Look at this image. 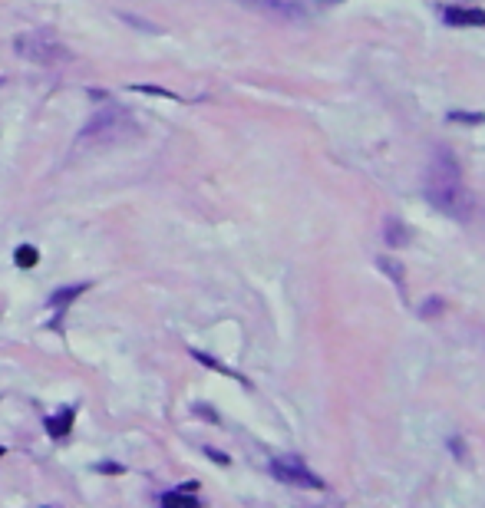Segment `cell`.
Wrapping results in <instances>:
<instances>
[{
	"mask_svg": "<svg viewBox=\"0 0 485 508\" xmlns=\"http://www.w3.org/2000/svg\"><path fill=\"white\" fill-rule=\"evenodd\" d=\"M426 198L433 202L436 212L456 218V221H469L475 212V202L465 182H462L459 159L449 149H436L426 168Z\"/></svg>",
	"mask_w": 485,
	"mask_h": 508,
	"instance_id": "6da1fadb",
	"label": "cell"
},
{
	"mask_svg": "<svg viewBox=\"0 0 485 508\" xmlns=\"http://www.w3.org/2000/svg\"><path fill=\"white\" fill-rule=\"evenodd\" d=\"M132 136H139V126L136 119H132V113L129 109H123V106H102L100 113L89 116V122L83 126V132H79V145H112V142H125L132 139Z\"/></svg>",
	"mask_w": 485,
	"mask_h": 508,
	"instance_id": "7a4b0ae2",
	"label": "cell"
},
{
	"mask_svg": "<svg viewBox=\"0 0 485 508\" xmlns=\"http://www.w3.org/2000/svg\"><path fill=\"white\" fill-rule=\"evenodd\" d=\"M17 53L30 60L37 66H63V63H73V53L66 43H60V37H53L47 30H33V33H20L17 37Z\"/></svg>",
	"mask_w": 485,
	"mask_h": 508,
	"instance_id": "3957f363",
	"label": "cell"
},
{
	"mask_svg": "<svg viewBox=\"0 0 485 508\" xmlns=\"http://www.w3.org/2000/svg\"><path fill=\"white\" fill-rule=\"evenodd\" d=\"M271 475L281 479L284 485H298V489H323V479L314 475L300 459L294 456H284V459H274L271 462Z\"/></svg>",
	"mask_w": 485,
	"mask_h": 508,
	"instance_id": "277c9868",
	"label": "cell"
},
{
	"mask_svg": "<svg viewBox=\"0 0 485 508\" xmlns=\"http://www.w3.org/2000/svg\"><path fill=\"white\" fill-rule=\"evenodd\" d=\"M241 7L258 13H268V17H277V20H304L307 10L300 0H238Z\"/></svg>",
	"mask_w": 485,
	"mask_h": 508,
	"instance_id": "5b68a950",
	"label": "cell"
},
{
	"mask_svg": "<svg viewBox=\"0 0 485 508\" xmlns=\"http://www.w3.org/2000/svg\"><path fill=\"white\" fill-rule=\"evenodd\" d=\"M449 26H485V10H465V7H439Z\"/></svg>",
	"mask_w": 485,
	"mask_h": 508,
	"instance_id": "8992f818",
	"label": "cell"
},
{
	"mask_svg": "<svg viewBox=\"0 0 485 508\" xmlns=\"http://www.w3.org/2000/svg\"><path fill=\"white\" fill-rule=\"evenodd\" d=\"M383 238H386V244H390V248H403V244L410 241V231L403 228V221H399V218H386Z\"/></svg>",
	"mask_w": 485,
	"mask_h": 508,
	"instance_id": "52a82bcc",
	"label": "cell"
},
{
	"mask_svg": "<svg viewBox=\"0 0 485 508\" xmlns=\"http://www.w3.org/2000/svg\"><path fill=\"white\" fill-rule=\"evenodd\" d=\"M159 505L162 508H201L199 498L192 495V492H185V489H178V492H165Z\"/></svg>",
	"mask_w": 485,
	"mask_h": 508,
	"instance_id": "ba28073f",
	"label": "cell"
},
{
	"mask_svg": "<svg viewBox=\"0 0 485 508\" xmlns=\"http://www.w3.org/2000/svg\"><path fill=\"white\" fill-rule=\"evenodd\" d=\"M73 420H76L73 409H63L60 416H50V420H47V432H50L53 439H60V436H66V432L73 429Z\"/></svg>",
	"mask_w": 485,
	"mask_h": 508,
	"instance_id": "9c48e42d",
	"label": "cell"
},
{
	"mask_svg": "<svg viewBox=\"0 0 485 508\" xmlns=\"http://www.w3.org/2000/svg\"><path fill=\"white\" fill-rule=\"evenodd\" d=\"M89 284H73V287H63V291H56L50 297V307H56V310H66V304L73 301V297H79V294L86 291Z\"/></svg>",
	"mask_w": 485,
	"mask_h": 508,
	"instance_id": "30bf717a",
	"label": "cell"
},
{
	"mask_svg": "<svg viewBox=\"0 0 485 508\" xmlns=\"http://www.w3.org/2000/svg\"><path fill=\"white\" fill-rule=\"evenodd\" d=\"M13 261H17V267H33L40 261L37 248H30V244H24V248H17V254H13Z\"/></svg>",
	"mask_w": 485,
	"mask_h": 508,
	"instance_id": "8fae6325",
	"label": "cell"
},
{
	"mask_svg": "<svg viewBox=\"0 0 485 508\" xmlns=\"http://www.w3.org/2000/svg\"><path fill=\"white\" fill-rule=\"evenodd\" d=\"M449 122H465V126H479V122H485V113H449Z\"/></svg>",
	"mask_w": 485,
	"mask_h": 508,
	"instance_id": "7c38bea8",
	"label": "cell"
},
{
	"mask_svg": "<svg viewBox=\"0 0 485 508\" xmlns=\"http://www.w3.org/2000/svg\"><path fill=\"white\" fill-rule=\"evenodd\" d=\"M380 267H383V271H390L397 284H403V267H399L397 261H393V257H383V261H380Z\"/></svg>",
	"mask_w": 485,
	"mask_h": 508,
	"instance_id": "4fadbf2b",
	"label": "cell"
},
{
	"mask_svg": "<svg viewBox=\"0 0 485 508\" xmlns=\"http://www.w3.org/2000/svg\"><path fill=\"white\" fill-rule=\"evenodd\" d=\"M139 89V93H152V96H169V100H182V96H175V93H169V89H159V86H132Z\"/></svg>",
	"mask_w": 485,
	"mask_h": 508,
	"instance_id": "5bb4252c",
	"label": "cell"
},
{
	"mask_svg": "<svg viewBox=\"0 0 485 508\" xmlns=\"http://www.w3.org/2000/svg\"><path fill=\"white\" fill-rule=\"evenodd\" d=\"M100 472H123V466H116V462H102Z\"/></svg>",
	"mask_w": 485,
	"mask_h": 508,
	"instance_id": "9a60e30c",
	"label": "cell"
},
{
	"mask_svg": "<svg viewBox=\"0 0 485 508\" xmlns=\"http://www.w3.org/2000/svg\"><path fill=\"white\" fill-rule=\"evenodd\" d=\"M321 3H340V0H321Z\"/></svg>",
	"mask_w": 485,
	"mask_h": 508,
	"instance_id": "2e32d148",
	"label": "cell"
},
{
	"mask_svg": "<svg viewBox=\"0 0 485 508\" xmlns=\"http://www.w3.org/2000/svg\"><path fill=\"white\" fill-rule=\"evenodd\" d=\"M0 456H7V449H3V445H0Z\"/></svg>",
	"mask_w": 485,
	"mask_h": 508,
	"instance_id": "e0dca14e",
	"label": "cell"
}]
</instances>
